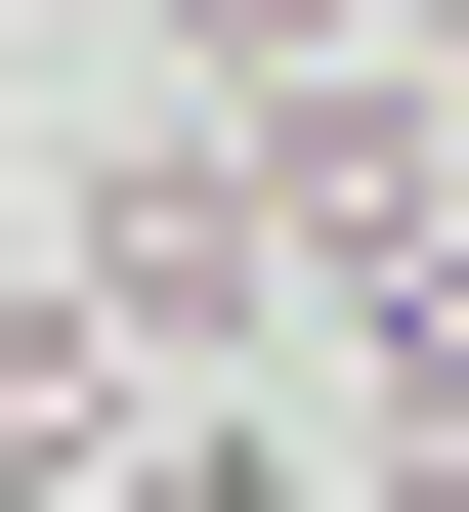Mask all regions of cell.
<instances>
[{"instance_id":"6da1fadb","label":"cell","mask_w":469,"mask_h":512,"mask_svg":"<svg viewBox=\"0 0 469 512\" xmlns=\"http://www.w3.org/2000/svg\"><path fill=\"white\" fill-rule=\"evenodd\" d=\"M342 384H384V470H469V214H384V256H342Z\"/></svg>"},{"instance_id":"7a4b0ae2","label":"cell","mask_w":469,"mask_h":512,"mask_svg":"<svg viewBox=\"0 0 469 512\" xmlns=\"http://www.w3.org/2000/svg\"><path fill=\"white\" fill-rule=\"evenodd\" d=\"M128 470V342H86V299H0V512H86Z\"/></svg>"},{"instance_id":"3957f363","label":"cell","mask_w":469,"mask_h":512,"mask_svg":"<svg viewBox=\"0 0 469 512\" xmlns=\"http://www.w3.org/2000/svg\"><path fill=\"white\" fill-rule=\"evenodd\" d=\"M342 512H469V470H342Z\"/></svg>"},{"instance_id":"277c9868","label":"cell","mask_w":469,"mask_h":512,"mask_svg":"<svg viewBox=\"0 0 469 512\" xmlns=\"http://www.w3.org/2000/svg\"><path fill=\"white\" fill-rule=\"evenodd\" d=\"M0 214H43V171H0Z\"/></svg>"}]
</instances>
